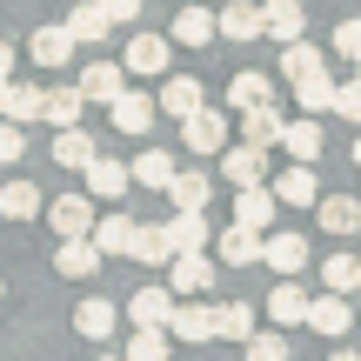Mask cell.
<instances>
[{"label":"cell","instance_id":"6da1fadb","mask_svg":"<svg viewBox=\"0 0 361 361\" xmlns=\"http://www.w3.org/2000/svg\"><path fill=\"white\" fill-rule=\"evenodd\" d=\"M174 128H180V141H188L194 154H221V147H228V114H221V107H194Z\"/></svg>","mask_w":361,"mask_h":361},{"label":"cell","instance_id":"7a4b0ae2","mask_svg":"<svg viewBox=\"0 0 361 361\" xmlns=\"http://www.w3.org/2000/svg\"><path fill=\"white\" fill-rule=\"evenodd\" d=\"M301 328H314L322 341H341L355 328V308L341 295H308V314H301Z\"/></svg>","mask_w":361,"mask_h":361},{"label":"cell","instance_id":"3957f363","mask_svg":"<svg viewBox=\"0 0 361 361\" xmlns=\"http://www.w3.org/2000/svg\"><path fill=\"white\" fill-rule=\"evenodd\" d=\"M40 214L54 221V234H61V241H80V234L94 228V207H87V194H54V201H40Z\"/></svg>","mask_w":361,"mask_h":361},{"label":"cell","instance_id":"277c9868","mask_svg":"<svg viewBox=\"0 0 361 361\" xmlns=\"http://www.w3.org/2000/svg\"><path fill=\"white\" fill-rule=\"evenodd\" d=\"M128 261H141V268H168V261H174V241H168V221H134V241H128Z\"/></svg>","mask_w":361,"mask_h":361},{"label":"cell","instance_id":"5b68a950","mask_svg":"<svg viewBox=\"0 0 361 361\" xmlns=\"http://www.w3.org/2000/svg\"><path fill=\"white\" fill-rule=\"evenodd\" d=\"M207 247H214V268H255L261 261V234L255 228H221Z\"/></svg>","mask_w":361,"mask_h":361},{"label":"cell","instance_id":"8992f818","mask_svg":"<svg viewBox=\"0 0 361 361\" xmlns=\"http://www.w3.org/2000/svg\"><path fill=\"white\" fill-rule=\"evenodd\" d=\"M268 194H274V201H288V207H314V201H322V180H314L308 161H295V168H281V174L268 180Z\"/></svg>","mask_w":361,"mask_h":361},{"label":"cell","instance_id":"52a82bcc","mask_svg":"<svg viewBox=\"0 0 361 361\" xmlns=\"http://www.w3.org/2000/svg\"><path fill=\"white\" fill-rule=\"evenodd\" d=\"M107 121H114V134H147L154 128V101L134 94V87H121L114 101H107Z\"/></svg>","mask_w":361,"mask_h":361},{"label":"cell","instance_id":"ba28073f","mask_svg":"<svg viewBox=\"0 0 361 361\" xmlns=\"http://www.w3.org/2000/svg\"><path fill=\"white\" fill-rule=\"evenodd\" d=\"M168 241H174V255H207L214 228H207V214H201V207H174V221H168Z\"/></svg>","mask_w":361,"mask_h":361},{"label":"cell","instance_id":"9c48e42d","mask_svg":"<svg viewBox=\"0 0 361 361\" xmlns=\"http://www.w3.org/2000/svg\"><path fill=\"white\" fill-rule=\"evenodd\" d=\"M168 335H174V341H188V348L214 341V322H207V301H174V308H168Z\"/></svg>","mask_w":361,"mask_h":361},{"label":"cell","instance_id":"30bf717a","mask_svg":"<svg viewBox=\"0 0 361 361\" xmlns=\"http://www.w3.org/2000/svg\"><path fill=\"white\" fill-rule=\"evenodd\" d=\"M261 34H274L288 47V40L308 34V13H301V0H261Z\"/></svg>","mask_w":361,"mask_h":361},{"label":"cell","instance_id":"8fae6325","mask_svg":"<svg viewBox=\"0 0 361 361\" xmlns=\"http://www.w3.org/2000/svg\"><path fill=\"white\" fill-rule=\"evenodd\" d=\"M274 194H268V180L261 188H234V228H255V234H268V221H274Z\"/></svg>","mask_w":361,"mask_h":361},{"label":"cell","instance_id":"7c38bea8","mask_svg":"<svg viewBox=\"0 0 361 361\" xmlns=\"http://www.w3.org/2000/svg\"><path fill=\"white\" fill-rule=\"evenodd\" d=\"M261 261H268L274 274H301L308 268V241H301V234H261Z\"/></svg>","mask_w":361,"mask_h":361},{"label":"cell","instance_id":"4fadbf2b","mask_svg":"<svg viewBox=\"0 0 361 361\" xmlns=\"http://www.w3.org/2000/svg\"><path fill=\"white\" fill-rule=\"evenodd\" d=\"M80 174H87V194H101V201H121V194L134 188V180H128V161H114V154H94Z\"/></svg>","mask_w":361,"mask_h":361},{"label":"cell","instance_id":"5bb4252c","mask_svg":"<svg viewBox=\"0 0 361 361\" xmlns=\"http://www.w3.org/2000/svg\"><path fill=\"white\" fill-rule=\"evenodd\" d=\"M241 141L268 154V147L281 141V107H274V101H261V107H241Z\"/></svg>","mask_w":361,"mask_h":361},{"label":"cell","instance_id":"9a60e30c","mask_svg":"<svg viewBox=\"0 0 361 361\" xmlns=\"http://www.w3.org/2000/svg\"><path fill=\"white\" fill-rule=\"evenodd\" d=\"M80 114H87V101H80V87H40V121H54V128H80Z\"/></svg>","mask_w":361,"mask_h":361},{"label":"cell","instance_id":"2e32d148","mask_svg":"<svg viewBox=\"0 0 361 361\" xmlns=\"http://www.w3.org/2000/svg\"><path fill=\"white\" fill-rule=\"evenodd\" d=\"M301 314H308V295L295 288V274H281V281L268 288V322L274 328H301Z\"/></svg>","mask_w":361,"mask_h":361},{"label":"cell","instance_id":"e0dca14e","mask_svg":"<svg viewBox=\"0 0 361 361\" xmlns=\"http://www.w3.org/2000/svg\"><path fill=\"white\" fill-rule=\"evenodd\" d=\"M27 54H34V67H67V54H74V34H67V20H54V27H34Z\"/></svg>","mask_w":361,"mask_h":361},{"label":"cell","instance_id":"ac0fdd59","mask_svg":"<svg viewBox=\"0 0 361 361\" xmlns=\"http://www.w3.org/2000/svg\"><path fill=\"white\" fill-rule=\"evenodd\" d=\"M74 87H80V101H101V107H107L121 87H128V67H114V61H94L87 74L74 80Z\"/></svg>","mask_w":361,"mask_h":361},{"label":"cell","instance_id":"d6986e66","mask_svg":"<svg viewBox=\"0 0 361 361\" xmlns=\"http://www.w3.org/2000/svg\"><path fill=\"white\" fill-rule=\"evenodd\" d=\"M214 34H228L234 47H241V40H255V34H261V0H228V7H221V20H214Z\"/></svg>","mask_w":361,"mask_h":361},{"label":"cell","instance_id":"ffe728a7","mask_svg":"<svg viewBox=\"0 0 361 361\" xmlns=\"http://www.w3.org/2000/svg\"><path fill=\"white\" fill-rule=\"evenodd\" d=\"M128 74H141V80L168 74V40H161V34H134L128 40Z\"/></svg>","mask_w":361,"mask_h":361},{"label":"cell","instance_id":"44dd1931","mask_svg":"<svg viewBox=\"0 0 361 361\" xmlns=\"http://www.w3.org/2000/svg\"><path fill=\"white\" fill-rule=\"evenodd\" d=\"M168 308H174L168 288H134L128 295V322L134 328H168Z\"/></svg>","mask_w":361,"mask_h":361},{"label":"cell","instance_id":"7402d4cb","mask_svg":"<svg viewBox=\"0 0 361 361\" xmlns=\"http://www.w3.org/2000/svg\"><path fill=\"white\" fill-rule=\"evenodd\" d=\"M261 168H268V154H261V147H221V174L234 180V188H261Z\"/></svg>","mask_w":361,"mask_h":361},{"label":"cell","instance_id":"603a6c76","mask_svg":"<svg viewBox=\"0 0 361 361\" xmlns=\"http://www.w3.org/2000/svg\"><path fill=\"white\" fill-rule=\"evenodd\" d=\"M168 268H174L168 295H207V288H214V261H207V255H174Z\"/></svg>","mask_w":361,"mask_h":361},{"label":"cell","instance_id":"cb8c5ba5","mask_svg":"<svg viewBox=\"0 0 361 361\" xmlns=\"http://www.w3.org/2000/svg\"><path fill=\"white\" fill-rule=\"evenodd\" d=\"M201 107V80H188V74H174V80H161V94H154V114H168V121H180V114H194Z\"/></svg>","mask_w":361,"mask_h":361},{"label":"cell","instance_id":"d4e9b609","mask_svg":"<svg viewBox=\"0 0 361 361\" xmlns=\"http://www.w3.org/2000/svg\"><path fill=\"white\" fill-rule=\"evenodd\" d=\"M54 268H61L67 281H87V274L101 268V247H94L87 234H80V241H61V247H54Z\"/></svg>","mask_w":361,"mask_h":361},{"label":"cell","instance_id":"484cf974","mask_svg":"<svg viewBox=\"0 0 361 361\" xmlns=\"http://www.w3.org/2000/svg\"><path fill=\"white\" fill-rule=\"evenodd\" d=\"M207 322H214V341H247L255 335V308L247 301H221V308H207Z\"/></svg>","mask_w":361,"mask_h":361},{"label":"cell","instance_id":"4316f807","mask_svg":"<svg viewBox=\"0 0 361 361\" xmlns=\"http://www.w3.org/2000/svg\"><path fill=\"white\" fill-rule=\"evenodd\" d=\"M274 147H288L295 161H308V168H314V154H322V128H314V114L281 121V141H274Z\"/></svg>","mask_w":361,"mask_h":361},{"label":"cell","instance_id":"83f0119b","mask_svg":"<svg viewBox=\"0 0 361 361\" xmlns=\"http://www.w3.org/2000/svg\"><path fill=\"white\" fill-rule=\"evenodd\" d=\"M128 180H141V188H168V180H174V154H168V147H141V154L128 161Z\"/></svg>","mask_w":361,"mask_h":361},{"label":"cell","instance_id":"f1b7e54d","mask_svg":"<svg viewBox=\"0 0 361 361\" xmlns=\"http://www.w3.org/2000/svg\"><path fill=\"white\" fill-rule=\"evenodd\" d=\"M161 194H168L174 207H207V201H214V180H207V174H194V168H174V180H168Z\"/></svg>","mask_w":361,"mask_h":361},{"label":"cell","instance_id":"f546056e","mask_svg":"<svg viewBox=\"0 0 361 361\" xmlns=\"http://www.w3.org/2000/svg\"><path fill=\"white\" fill-rule=\"evenodd\" d=\"M67 34H74V47H101V40L114 34V20H107V13L87 0V7H74V13H67Z\"/></svg>","mask_w":361,"mask_h":361},{"label":"cell","instance_id":"4dcf8cb0","mask_svg":"<svg viewBox=\"0 0 361 361\" xmlns=\"http://www.w3.org/2000/svg\"><path fill=\"white\" fill-rule=\"evenodd\" d=\"M101 154V147H94V134H80V128H54V161H61V168H87V161Z\"/></svg>","mask_w":361,"mask_h":361},{"label":"cell","instance_id":"1f68e13d","mask_svg":"<svg viewBox=\"0 0 361 361\" xmlns=\"http://www.w3.org/2000/svg\"><path fill=\"white\" fill-rule=\"evenodd\" d=\"M114 322H121V314H114V301H107V295H87V301H80V314H74V328L87 341H107V335H114Z\"/></svg>","mask_w":361,"mask_h":361},{"label":"cell","instance_id":"d6a6232c","mask_svg":"<svg viewBox=\"0 0 361 361\" xmlns=\"http://www.w3.org/2000/svg\"><path fill=\"white\" fill-rule=\"evenodd\" d=\"M322 67H328V61H322V47H314L308 34L281 47V80H308V74H322Z\"/></svg>","mask_w":361,"mask_h":361},{"label":"cell","instance_id":"836d02e7","mask_svg":"<svg viewBox=\"0 0 361 361\" xmlns=\"http://www.w3.org/2000/svg\"><path fill=\"white\" fill-rule=\"evenodd\" d=\"M87 241L101 247V261H107V255H128V241H134V214H107V221H94Z\"/></svg>","mask_w":361,"mask_h":361},{"label":"cell","instance_id":"e575fe53","mask_svg":"<svg viewBox=\"0 0 361 361\" xmlns=\"http://www.w3.org/2000/svg\"><path fill=\"white\" fill-rule=\"evenodd\" d=\"M314 214H322L328 234H355L361 228V201L355 194H328V201H314Z\"/></svg>","mask_w":361,"mask_h":361},{"label":"cell","instance_id":"d590c367","mask_svg":"<svg viewBox=\"0 0 361 361\" xmlns=\"http://www.w3.org/2000/svg\"><path fill=\"white\" fill-rule=\"evenodd\" d=\"M168 348H174L168 328H134L128 348H121V361H168Z\"/></svg>","mask_w":361,"mask_h":361},{"label":"cell","instance_id":"8d00e7d4","mask_svg":"<svg viewBox=\"0 0 361 361\" xmlns=\"http://www.w3.org/2000/svg\"><path fill=\"white\" fill-rule=\"evenodd\" d=\"M174 40L180 47H207V40H214V13L207 7H180L174 13Z\"/></svg>","mask_w":361,"mask_h":361},{"label":"cell","instance_id":"74e56055","mask_svg":"<svg viewBox=\"0 0 361 361\" xmlns=\"http://www.w3.org/2000/svg\"><path fill=\"white\" fill-rule=\"evenodd\" d=\"M0 214L7 221H34L40 214V188L34 180H7V188H0Z\"/></svg>","mask_w":361,"mask_h":361},{"label":"cell","instance_id":"f35d334b","mask_svg":"<svg viewBox=\"0 0 361 361\" xmlns=\"http://www.w3.org/2000/svg\"><path fill=\"white\" fill-rule=\"evenodd\" d=\"M261 101H274V80L268 74H234L228 80V107L241 114V107H261Z\"/></svg>","mask_w":361,"mask_h":361},{"label":"cell","instance_id":"ab89813d","mask_svg":"<svg viewBox=\"0 0 361 361\" xmlns=\"http://www.w3.org/2000/svg\"><path fill=\"white\" fill-rule=\"evenodd\" d=\"M322 288H328V295H355V288H361V261L355 255H328L322 261Z\"/></svg>","mask_w":361,"mask_h":361},{"label":"cell","instance_id":"60d3db41","mask_svg":"<svg viewBox=\"0 0 361 361\" xmlns=\"http://www.w3.org/2000/svg\"><path fill=\"white\" fill-rule=\"evenodd\" d=\"M0 121H13V128L40 121V87H34V80H13V87H7V114H0Z\"/></svg>","mask_w":361,"mask_h":361},{"label":"cell","instance_id":"b9f144b4","mask_svg":"<svg viewBox=\"0 0 361 361\" xmlns=\"http://www.w3.org/2000/svg\"><path fill=\"white\" fill-rule=\"evenodd\" d=\"M295 87V101L308 107V114H328V101H335V80H328V67L322 74H308V80H288Z\"/></svg>","mask_w":361,"mask_h":361},{"label":"cell","instance_id":"7bdbcfd3","mask_svg":"<svg viewBox=\"0 0 361 361\" xmlns=\"http://www.w3.org/2000/svg\"><path fill=\"white\" fill-rule=\"evenodd\" d=\"M241 348H247V361H288V355H295V348H288V328H274V335H247Z\"/></svg>","mask_w":361,"mask_h":361},{"label":"cell","instance_id":"ee69618b","mask_svg":"<svg viewBox=\"0 0 361 361\" xmlns=\"http://www.w3.org/2000/svg\"><path fill=\"white\" fill-rule=\"evenodd\" d=\"M328 114H341V121H355V128H361V80H335V101H328Z\"/></svg>","mask_w":361,"mask_h":361},{"label":"cell","instance_id":"f6af8a7d","mask_svg":"<svg viewBox=\"0 0 361 361\" xmlns=\"http://www.w3.org/2000/svg\"><path fill=\"white\" fill-rule=\"evenodd\" d=\"M20 154H27V128H13V121H0V168H13Z\"/></svg>","mask_w":361,"mask_h":361},{"label":"cell","instance_id":"bcb514c9","mask_svg":"<svg viewBox=\"0 0 361 361\" xmlns=\"http://www.w3.org/2000/svg\"><path fill=\"white\" fill-rule=\"evenodd\" d=\"M335 54L341 61H361V20H335Z\"/></svg>","mask_w":361,"mask_h":361},{"label":"cell","instance_id":"7dc6e473","mask_svg":"<svg viewBox=\"0 0 361 361\" xmlns=\"http://www.w3.org/2000/svg\"><path fill=\"white\" fill-rule=\"evenodd\" d=\"M94 7H101V13H107V20H114V27H128L134 13H141V0H94Z\"/></svg>","mask_w":361,"mask_h":361},{"label":"cell","instance_id":"c3c4849f","mask_svg":"<svg viewBox=\"0 0 361 361\" xmlns=\"http://www.w3.org/2000/svg\"><path fill=\"white\" fill-rule=\"evenodd\" d=\"M0 74H13V47H7V40H0Z\"/></svg>","mask_w":361,"mask_h":361},{"label":"cell","instance_id":"681fc988","mask_svg":"<svg viewBox=\"0 0 361 361\" xmlns=\"http://www.w3.org/2000/svg\"><path fill=\"white\" fill-rule=\"evenodd\" d=\"M328 361H361V355L355 348H328Z\"/></svg>","mask_w":361,"mask_h":361},{"label":"cell","instance_id":"f907efd6","mask_svg":"<svg viewBox=\"0 0 361 361\" xmlns=\"http://www.w3.org/2000/svg\"><path fill=\"white\" fill-rule=\"evenodd\" d=\"M7 87H13V80H7V74H0V114H7Z\"/></svg>","mask_w":361,"mask_h":361},{"label":"cell","instance_id":"816d5d0a","mask_svg":"<svg viewBox=\"0 0 361 361\" xmlns=\"http://www.w3.org/2000/svg\"><path fill=\"white\" fill-rule=\"evenodd\" d=\"M355 168H361V141H355Z\"/></svg>","mask_w":361,"mask_h":361},{"label":"cell","instance_id":"f5cc1de1","mask_svg":"<svg viewBox=\"0 0 361 361\" xmlns=\"http://www.w3.org/2000/svg\"><path fill=\"white\" fill-rule=\"evenodd\" d=\"M94 361H121V355H94Z\"/></svg>","mask_w":361,"mask_h":361},{"label":"cell","instance_id":"db71d44e","mask_svg":"<svg viewBox=\"0 0 361 361\" xmlns=\"http://www.w3.org/2000/svg\"><path fill=\"white\" fill-rule=\"evenodd\" d=\"M355 80H361V61H355Z\"/></svg>","mask_w":361,"mask_h":361},{"label":"cell","instance_id":"11a10c76","mask_svg":"<svg viewBox=\"0 0 361 361\" xmlns=\"http://www.w3.org/2000/svg\"><path fill=\"white\" fill-rule=\"evenodd\" d=\"M0 295H7V288H0Z\"/></svg>","mask_w":361,"mask_h":361}]
</instances>
